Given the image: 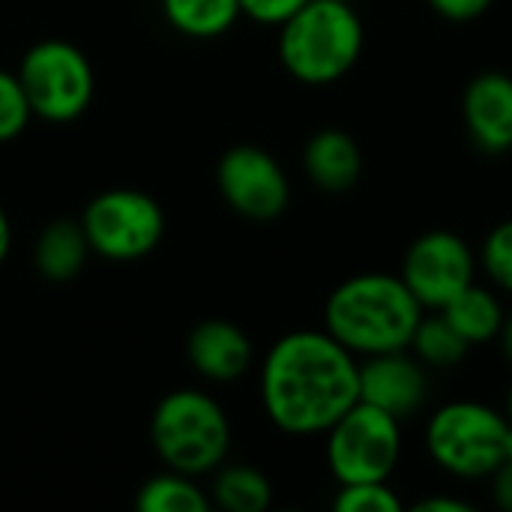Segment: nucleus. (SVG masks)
Listing matches in <instances>:
<instances>
[{"instance_id":"f257e3e1","label":"nucleus","mask_w":512,"mask_h":512,"mask_svg":"<svg viewBox=\"0 0 512 512\" xmlns=\"http://www.w3.org/2000/svg\"><path fill=\"white\" fill-rule=\"evenodd\" d=\"M360 402V363L327 330L282 336L261 366V405L285 435H324Z\"/></svg>"},{"instance_id":"f03ea898","label":"nucleus","mask_w":512,"mask_h":512,"mask_svg":"<svg viewBox=\"0 0 512 512\" xmlns=\"http://www.w3.org/2000/svg\"><path fill=\"white\" fill-rule=\"evenodd\" d=\"M423 312L402 276L357 273L327 297L324 330L354 357H375L405 351Z\"/></svg>"},{"instance_id":"7ed1b4c3","label":"nucleus","mask_w":512,"mask_h":512,"mask_svg":"<svg viewBox=\"0 0 512 512\" xmlns=\"http://www.w3.org/2000/svg\"><path fill=\"white\" fill-rule=\"evenodd\" d=\"M366 30L348 0H306L279 24V60L300 84L324 87L345 78L363 54Z\"/></svg>"},{"instance_id":"20e7f679","label":"nucleus","mask_w":512,"mask_h":512,"mask_svg":"<svg viewBox=\"0 0 512 512\" xmlns=\"http://www.w3.org/2000/svg\"><path fill=\"white\" fill-rule=\"evenodd\" d=\"M150 441L165 468L201 477L225 462L231 423L213 396L201 390H174L150 417Z\"/></svg>"},{"instance_id":"39448f33","label":"nucleus","mask_w":512,"mask_h":512,"mask_svg":"<svg viewBox=\"0 0 512 512\" xmlns=\"http://www.w3.org/2000/svg\"><path fill=\"white\" fill-rule=\"evenodd\" d=\"M510 417L483 402H447L426 423L432 462L456 480H489L507 459Z\"/></svg>"},{"instance_id":"423d86ee","label":"nucleus","mask_w":512,"mask_h":512,"mask_svg":"<svg viewBox=\"0 0 512 512\" xmlns=\"http://www.w3.org/2000/svg\"><path fill=\"white\" fill-rule=\"evenodd\" d=\"M15 75L33 117L48 123L78 120L96 93V75L87 54L63 39H42L30 45Z\"/></svg>"},{"instance_id":"0eeeda50","label":"nucleus","mask_w":512,"mask_h":512,"mask_svg":"<svg viewBox=\"0 0 512 512\" xmlns=\"http://www.w3.org/2000/svg\"><path fill=\"white\" fill-rule=\"evenodd\" d=\"M327 465L339 486L390 483L402 462V423L357 402L327 432Z\"/></svg>"},{"instance_id":"6e6552de","label":"nucleus","mask_w":512,"mask_h":512,"mask_svg":"<svg viewBox=\"0 0 512 512\" xmlns=\"http://www.w3.org/2000/svg\"><path fill=\"white\" fill-rule=\"evenodd\" d=\"M90 252L108 261H138L165 237V213L156 198L138 189L99 192L81 213Z\"/></svg>"},{"instance_id":"1a4fd4ad","label":"nucleus","mask_w":512,"mask_h":512,"mask_svg":"<svg viewBox=\"0 0 512 512\" xmlns=\"http://www.w3.org/2000/svg\"><path fill=\"white\" fill-rule=\"evenodd\" d=\"M222 201L249 222H273L288 210L291 183L273 153L255 144H237L216 165Z\"/></svg>"},{"instance_id":"9d476101","label":"nucleus","mask_w":512,"mask_h":512,"mask_svg":"<svg viewBox=\"0 0 512 512\" xmlns=\"http://www.w3.org/2000/svg\"><path fill=\"white\" fill-rule=\"evenodd\" d=\"M399 276L426 312H441L477 282V258L459 234L426 231L408 246Z\"/></svg>"},{"instance_id":"9b49d317","label":"nucleus","mask_w":512,"mask_h":512,"mask_svg":"<svg viewBox=\"0 0 512 512\" xmlns=\"http://www.w3.org/2000/svg\"><path fill=\"white\" fill-rule=\"evenodd\" d=\"M426 396H429V369L408 348L363 357L360 402L375 405L402 423L426 405Z\"/></svg>"},{"instance_id":"f8f14e48","label":"nucleus","mask_w":512,"mask_h":512,"mask_svg":"<svg viewBox=\"0 0 512 512\" xmlns=\"http://www.w3.org/2000/svg\"><path fill=\"white\" fill-rule=\"evenodd\" d=\"M462 117L483 153L498 156L512 150V75L501 69L477 72L465 87Z\"/></svg>"},{"instance_id":"ddd939ff","label":"nucleus","mask_w":512,"mask_h":512,"mask_svg":"<svg viewBox=\"0 0 512 512\" xmlns=\"http://www.w3.org/2000/svg\"><path fill=\"white\" fill-rule=\"evenodd\" d=\"M186 357L201 378L216 381V384H231L252 369L255 351H252L249 336L237 324L210 318V321H201L189 333Z\"/></svg>"},{"instance_id":"4468645a","label":"nucleus","mask_w":512,"mask_h":512,"mask_svg":"<svg viewBox=\"0 0 512 512\" xmlns=\"http://www.w3.org/2000/svg\"><path fill=\"white\" fill-rule=\"evenodd\" d=\"M303 171L321 192H348L363 174L360 144L345 129H318L303 147Z\"/></svg>"},{"instance_id":"2eb2a0df","label":"nucleus","mask_w":512,"mask_h":512,"mask_svg":"<svg viewBox=\"0 0 512 512\" xmlns=\"http://www.w3.org/2000/svg\"><path fill=\"white\" fill-rule=\"evenodd\" d=\"M87 255H90V243H87L81 222L57 219L39 234L36 249H33V264L42 279L69 282L81 273Z\"/></svg>"},{"instance_id":"dca6fc26","label":"nucleus","mask_w":512,"mask_h":512,"mask_svg":"<svg viewBox=\"0 0 512 512\" xmlns=\"http://www.w3.org/2000/svg\"><path fill=\"white\" fill-rule=\"evenodd\" d=\"M441 312L462 333V339L468 345H486V342L498 339L501 324H504V309H501L498 297L477 282L468 285L465 291H459Z\"/></svg>"},{"instance_id":"f3484780","label":"nucleus","mask_w":512,"mask_h":512,"mask_svg":"<svg viewBox=\"0 0 512 512\" xmlns=\"http://www.w3.org/2000/svg\"><path fill=\"white\" fill-rule=\"evenodd\" d=\"M162 12L174 30L192 39H216L243 15L240 0H162Z\"/></svg>"},{"instance_id":"a211bd4d","label":"nucleus","mask_w":512,"mask_h":512,"mask_svg":"<svg viewBox=\"0 0 512 512\" xmlns=\"http://www.w3.org/2000/svg\"><path fill=\"white\" fill-rule=\"evenodd\" d=\"M210 501L225 512H264L273 504V486L252 465H219Z\"/></svg>"},{"instance_id":"6ab92c4d","label":"nucleus","mask_w":512,"mask_h":512,"mask_svg":"<svg viewBox=\"0 0 512 512\" xmlns=\"http://www.w3.org/2000/svg\"><path fill=\"white\" fill-rule=\"evenodd\" d=\"M408 351H411L426 369H453V366H459V363L468 357L471 345H468V342L462 339V333L444 318V312H432V315L423 312V318H420V324H417V330H414V336H411Z\"/></svg>"},{"instance_id":"aec40b11","label":"nucleus","mask_w":512,"mask_h":512,"mask_svg":"<svg viewBox=\"0 0 512 512\" xmlns=\"http://www.w3.org/2000/svg\"><path fill=\"white\" fill-rule=\"evenodd\" d=\"M135 507L141 512H207L213 507V501L204 495L195 477L168 468L165 474L150 477L138 489Z\"/></svg>"},{"instance_id":"412c9836","label":"nucleus","mask_w":512,"mask_h":512,"mask_svg":"<svg viewBox=\"0 0 512 512\" xmlns=\"http://www.w3.org/2000/svg\"><path fill=\"white\" fill-rule=\"evenodd\" d=\"M336 512H402L405 504L390 483H348L333 498Z\"/></svg>"},{"instance_id":"4be33fe9","label":"nucleus","mask_w":512,"mask_h":512,"mask_svg":"<svg viewBox=\"0 0 512 512\" xmlns=\"http://www.w3.org/2000/svg\"><path fill=\"white\" fill-rule=\"evenodd\" d=\"M30 117H33V111L27 105L18 75L0 69V144L18 138L27 129Z\"/></svg>"},{"instance_id":"5701e85b","label":"nucleus","mask_w":512,"mask_h":512,"mask_svg":"<svg viewBox=\"0 0 512 512\" xmlns=\"http://www.w3.org/2000/svg\"><path fill=\"white\" fill-rule=\"evenodd\" d=\"M480 261H483V270L489 273V279L501 288L512 294V219L495 225L483 243V252H480Z\"/></svg>"},{"instance_id":"b1692460","label":"nucleus","mask_w":512,"mask_h":512,"mask_svg":"<svg viewBox=\"0 0 512 512\" xmlns=\"http://www.w3.org/2000/svg\"><path fill=\"white\" fill-rule=\"evenodd\" d=\"M306 0H240V12L258 24H285Z\"/></svg>"},{"instance_id":"393cba45","label":"nucleus","mask_w":512,"mask_h":512,"mask_svg":"<svg viewBox=\"0 0 512 512\" xmlns=\"http://www.w3.org/2000/svg\"><path fill=\"white\" fill-rule=\"evenodd\" d=\"M492 3H495V0H429V6H432L441 18L456 21V24L474 21V18L486 15V12L492 9Z\"/></svg>"},{"instance_id":"a878e982","label":"nucleus","mask_w":512,"mask_h":512,"mask_svg":"<svg viewBox=\"0 0 512 512\" xmlns=\"http://www.w3.org/2000/svg\"><path fill=\"white\" fill-rule=\"evenodd\" d=\"M489 483H492V501H495V507L504 512H512V462L510 459H504V462H501V468L489 477Z\"/></svg>"},{"instance_id":"bb28decb","label":"nucleus","mask_w":512,"mask_h":512,"mask_svg":"<svg viewBox=\"0 0 512 512\" xmlns=\"http://www.w3.org/2000/svg\"><path fill=\"white\" fill-rule=\"evenodd\" d=\"M411 510L417 512H474V507L462 498H450V495H432V498H423L417 501Z\"/></svg>"},{"instance_id":"cd10ccee","label":"nucleus","mask_w":512,"mask_h":512,"mask_svg":"<svg viewBox=\"0 0 512 512\" xmlns=\"http://www.w3.org/2000/svg\"><path fill=\"white\" fill-rule=\"evenodd\" d=\"M9 246H12V228H9L6 210L0 207V264H3L6 255H9Z\"/></svg>"},{"instance_id":"c85d7f7f","label":"nucleus","mask_w":512,"mask_h":512,"mask_svg":"<svg viewBox=\"0 0 512 512\" xmlns=\"http://www.w3.org/2000/svg\"><path fill=\"white\" fill-rule=\"evenodd\" d=\"M498 339H501V348H504V357L512 363V315H504V324H501V333H498Z\"/></svg>"},{"instance_id":"c756f323","label":"nucleus","mask_w":512,"mask_h":512,"mask_svg":"<svg viewBox=\"0 0 512 512\" xmlns=\"http://www.w3.org/2000/svg\"><path fill=\"white\" fill-rule=\"evenodd\" d=\"M507 459L512 462V423H510V435H507Z\"/></svg>"},{"instance_id":"7c9ffc66","label":"nucleus","mask_w":512,"mask_h":512,"mask_svg":"<svg viewBox=\"0 0 512 512\" xmlns=\"http://www.w3.org/2000/svg\"><path fill=\"white\" fill-rule=\"evenodd\" d=\"M507 417H510V423H512V387H510V396H507Z\"/></svg>"}]
</instances>
